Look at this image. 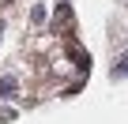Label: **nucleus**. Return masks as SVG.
Returning a JSON list of instances; mask_svg holds the SVG:
<instances>
[{"instance_id": "obj_1", "label": "nucleus", "mask_w": 128, "mask_h": 124, "mask_svg": "<svg viewBox=\"0 0 128 124\" xmlns=\"http://www.w3.org/2000/svg\"><path fill=\"white\" fill-rule=\"evenodd\" d=\"M124 72H128V56H120V60H117V68H113V75H124Z\"/></svg>"}]
</instances>
